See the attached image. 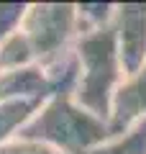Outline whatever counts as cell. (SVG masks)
<instances>
[{"label":"cell","mask_w":146,"mask_h":154,"mask_svg":"<svg viewBox=\"0 0 146 154\" xmlns=\"http://www.w3.org/2000/svg\"><path fill=\"white\" fill-rule=\"evenodd\" d=\"M49 95L51 85L41 64L0 75V100H46Z\"/></svg>","instance_id":"6"},{"label":"cell","mask_w":146,"mask_h":154,"mask_svg":"<svg viewBox=\"0 0 146 154\" xmlns=\"http://www.w3.org/2000/svg\"><path fill=\"white\" fill-rule=\"evenodd\" d=\"M113 33L123 75H133L146 64V3H115Z\"/></svg>","instance_id":"4"},{"label":"cell","mask_w":146,"mask_h":154,"mask_svg":"<svg viewBox=\"0 0 146 154\" xmlns=\"http://www.w3.org/2000/svg\"><path fill=\"white\" fill-rule=\"evenodd\" d=\"M26 8H28L26 3H0V38L11 36L21 28Z\"/></svg>","instance_id":"11"},{"label":"cell","mask_w":146,"mask_h":154,"mask_svg":"<svg viewBox=\"0 0 146 154\" xmlns=\"http://www.w3.org/2000/svg\"><path fill=\"white\" fill-rule=\"evenodd\" d=\"M77 5V26L80 33L100 31L113 26L115 18V3H75Z\"/></svg>","instance_id":"10"},{"label":"cell","mask_w":146,"mask_h":154,"mask_svg":"<svg viewBox=\"0 0 146 154\" xmlns=\"http://www.w3.org/2000/svg\"><path fill=\"white\" fill-rule=\"evenodd\" d=\"M141 121H146V64L138 72L123 77V82L113 93L108 108V131L110 136H118Z\"/></svg>","instance_id":"5"},{"label":"cell","mask_w":146,"mask_h":154,"mask_svg":"<svg viewBox=\"0 0 146 154\" xmlns=\"http://www.w3.org/2000/svg\"><path fill=\"white\" fill-rule=\"evenodd\" d=\"M75 59H77V85L72 98L85 110H90L92 116L108 123V108L113 100V93L126 77L118 57V46H115L113 26L80 33L75 44Z\"/></svg>","instance_id":"2"},{"label":"cell","mask_w":146,"mask_h":154,"mask_svg":"<svg viewBox=\"0 0 146 154\" xmlns=\"http://www.w3.org/2000/svg\"><path fill=\"white\" fill-rule=\"evenodd\" d=\"M18 139L38 141L59 154H87L110 139L108 123L85 110L72 95H49L31 121L23 126Z\"/></svg>","instance_id":"1"},{"label":"cell","mask_w":146,"mask_h":154,"mask_svg":"<svg viewBox=\"0 0 146 154\" xmlns=\"http://www.w3.org/2000/svg\"><path fill=\"white\" fill-rule=\"evenodd\" d=\"M21 33L31 46L36 64L49 67L75 49L80 38L75 3H31L21 21Z\"/></svg>","instance_id":"3"},{"label":"cell","mask_w":146,"mask_h":154,"mask_svg":"<svg viewBox=\"0 0 146 154\" xmlns=\"http://www.w3.org/2000/svg\"><path fill=\"white\" fill-rule=\"evenodd\" d=\"M44 100H0V146L18 139Z\"/></svg>","instance_id":"7"},{"label":"cell","mask_w":146,"mask_h":154,"mask_svg":"<svg viewBox=\"0 0 146 154\" xmlns=\"http://www.w3.org/2000/svg\"><path fill=\"white\" fill-rule=\"evenodd\" d=\"M87 154H146V121L136 123L133 128L118 136H110L108 141H103Z\"/></svg>","instance_id":"9"},{"label":"cell","mask_w":146,"mask_h":154,"mask_svg":"<svg viewBox=\"0 0 146 154\" xmlns=\"http://www.w3.org/2000/svg\"><path fill=\"white\" fill-rule=\"evenodd\" d=\"M0 154H59L54 149L44 146L38 141H28V139H13L5 146H0Z\"/></svg>","instance_id":"12"},{"label":"cell","mask_w":146,"mask_h":154,"mask_svg":"<svg viewBox=\"0 0 146 154\" xmlns=\"http://www.w3.org/2000/svg\"><path fill=\"white\" fill-rule=\"evenodd\" d=\"M31 64H36V57H33L26 36L21 33V28L11 36L0 38V75L23 69V67H31Z\"/></svg>","instance_id":"8"}]
</instances>
